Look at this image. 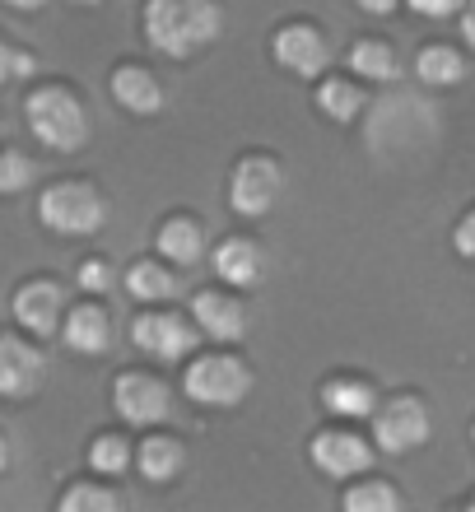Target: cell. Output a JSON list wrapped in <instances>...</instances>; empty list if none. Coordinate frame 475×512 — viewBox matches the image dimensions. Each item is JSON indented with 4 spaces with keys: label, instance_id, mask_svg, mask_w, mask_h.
<instances>
[{
    "label": "cell",
    "instance_id": "6da1fadb",
    "mask_svg": "<svg viewBox=\"0 0 475 512\" xmlns=\"http://www.w3.org/2000/svg\"><path fill=\"white\" fill-rule=\"evenodd\" d=\"M140 19H145V38L154 52L187 61L219 38L224 5L219 0H145Z\"/></svg>",
    "mask_w": 475,
    "mask_h": 512
},
{
    "label": "cell",
    "instance_id": "7a4b0ae2",
    "mask_svg": "<svg viewBox=\"0 0 475 512\" xmlns=\"http://www.w3.org/2000/svg\"><path fill=\"white\" fill-rule=\"evenodd\" d=\"M24 122H28V131L38 135L47 149H56V154H80V149L89 145V131H94L84 103L70 94L66 84H42V89H33V94L24 98Z\"/></svg>",
    "mask_w": 475,
    "mask_h": 512
},
{
    "label": "cell",
    "instance_id": "3957f363",
    "mask_svg": "<svg viewBox=\"0 0 475 512\" xmlns=\"http://www.w3.org/2000/svg\"><path fill=\"white\" fill-rule=\"evenodd\" d=\"M182 387H187V396L196 405H205V410H233V405H243L247 391H252V368H247L238 354H201V359L187 364Z\"/></svg>",
    "mask_w": 475,
    "mask_h": 512
},
{
    "label": "cell",
    "instance_id": "277c9868",
    "mask_svg": "<svg viewBox=\"0 0 475 512\" xmlns=\"http://www.w3.org/2000/svg\"><path fill=\"white\" fill-rule=\"evenodd\" d=\"M38 219L52 233H66V238H89V233L103 229L108 219V205L98 196V187L89 182H52L38 201Z\"/></svg>",
    "mask_w": 475,
    "mask_h": 512
},
{
    "label": "cell",
    "instance_id": "5b68a950",
    "mask_svg": "<svg viewBox=\"0 0 475 512\" xmlns=\"http://www.w3.org/2000/svg\"><path fill=\"white\" fill-rule=\"evenodd\" d=\"M280 196H285V168L271 154H247V159L233 163V173H229L233 215H243V219L271 215Z\"/></svg>",
    "mask_w": 475,
    "mask_h": 512
},
{
    "label": "cell",
    "instance_id": "8992f818",
    "mask_svg": "<svg viewBox=\"0 0 475 512\" xmlns=\"http://www.w3.org/2000/svg\"><path fill=\"white\" fill-rule=\"evenodd\" d=\"M429 429H434V419H429L420 396H387L373 410V443L387 457H401V452L424 447L429 443Z\"/></svg>",
    "mask_w": 475,
    "mask_h": 512
},
{
    "label": "cell",
    "instance_id": "52a82bcc",
    "mask_svg": "<svg viewBox=\"0 0 475 512\" xmlns=\"http://www.w3.org/2000/svg\"><path fill=\"white\" fill-rule=\"evenodd\" d=\"M271 52H275V61H280L289 75H299V80H322L326 66H331V42H326V33L317 24H308V19H294V24L280 28L271 42Z\"/></svg>",
    "mask_w": 475,
    "mask_h": 512
},
{
    "label": "cell",
    "instance_id": "ba28073f",
    "mask_svg": "<svg viewBox=\"0 0 475 512\" xmlns=\"http://www.w3.org/2000/svg\"><path fill=\"white\" fill-rule=\"evenodd\" d=\"M196 326V322H191ZM187 326V317H177V312H140L136 322H131V345L140 354H150V359H163V364H177V359H187L191 345H196V331Z\"/></svg>",
    "mask_w": 475,
    "mask_h": 512
},
{
    "label": "cell",
    "instance_id": "9c48e42d",
    "mask_svg": "<svg viewBox=\"0 0 475 512\" xmlns=\"http://www.w3.org/2000/svg\"><path fill=\"white\" fill-rule=\"evenodd\" d=\"M14 322L24 326V331H33V336H61V326H66V289L56 280H24L19 289H14Z\"/></svg>",
    "mask_w": 475,
    "mask_h": 512
},
{
    "label": "cell",
    "instance_id": "30bf717a",
    "mask_svg": "<svg viewBox=\"0 0 475 512\" xmlns=\"http://www.w3.org/2000/svg\"><path fill=\"white\" fill-rule=\"evenodd\" d=\"M112 405H117V415H122L126 424L150 429V424L168 419L173 396H168L163 378H154V373H122V378L112 382Z\"/></svg>",
    "mask_w": 475,
    "mask_h": 512
},
{
    "label": "cell",
    "instance_id": "8fae6325",
    "mask_svg": "<svg viewBox=\"0 0 475 512\" xmlns=\"http://www.w3.org/2000/svg\"><path fill=\"white\" fill-rule=\"evenodd\" d=\"M373 447L364 433L354 429H322L313 433V466L322 475H331V480H350V475H364L368 466H373Z\"/></svg>",
    "mask_w": 475,
    "mask_h": 512
},
{
    "label": "cell",
    "instance_id": "7c38bea8",
    "mask_svg": "<svg viewBox=\"0 0 475 512\" xmlns=\"http://www.w3.org/2000/svg\"><path fill=\"white\" fill-rule=\"evenodd\" d=\"M47 382V354L38 345H28L10 331L0 336V396L5 401H24Z\"/></svg>",
    "mask_w": 475,
    "mask_h": 512
},
{
    "label": "cell",
    "instance_id": "4fadbf2b",
    "mask_svg": "<svg viewBox=\"0 0 475 512\" xmlns=\"http://www.w3.org/2000/svg\"><path fill=\"white\" fill-rule=\"evenodd\" d=\"M191 322L201 326V336L219 340V345H238L247 336L243 298L224 294V289H205V294L191 298Z\"/></svg>",
    "mask_w": 475,
    "mask_h": 512
},
{
    "label": "cell",
    "instance_id": "5bb4252c",
    "mask_svg": "<svg viewBox=\"0 0 475 512\" xmlns=\"http://www.w3.org/2000/svg\"><path fill=\"white\" fill-rule=\"evenodd\" d=\"M266 270H271L266 247L243 238V233H233V238H224V243L215 247V275L229 284V289H257V284L266 280Z\"/></svg>",
    "mask_w": 475,
    "mask_h": 512
},
{
    "label": "cell",
    "instance_id": "9a60e30c",
    "mask_svg": "<svg viewBox=\"0 0 475 512\" xmlns=\"http://www.w3.org/2000/svg\"><path fill=\"white\" fill-rule=\"evenodd\" d=\"M112 98L122 103L131 117H154V112H163V84L159 75H154L150 66H117L112 70Z\"/></svg>",
    "mask_w": 475,
    "mask_h": 512
},
{
    "label": "cell",
    "instance_id": "2e32d148",
    "mask_svg": "<svg viewBox=\"0 0 475 512\" xmlns=\"http://www.w3.org/2000/svg\"><path fill=\"white\" fill-rule=\"evenodd\" d=\"M61 340H66L70 354H108V345H112V317L98 308V303H80V308L66 312Z\"/></svg>",
    "mask_w": 475,
    "mask_h": 512
},
{
    "label": "cell",
    "instance_id": "e0dca14e",
    "mask_svg": "<svg viewBox=\"0 0 475 512\" xmlns=\"http://www.w3.org/2000/svg\"><path fill=\"white\" fill-rule=\"evenodd\" d=\"M154 247H159L173 266H196V261L205 256V229L191 215H173V219H163L159 224Z\"/></svg>",
    "mask_w": 475,
    "mask_h": 512
},
{
    "label": "cell",
    "instance_id": "ac0fdd59",
    "mask_svg": "<svg viewBox=\"0 0 475 512\" xmlns=\"http://www.w3.org/2000/svg\"><path fill=\"white\" fill-rule=\"evenodd\" d=\"M317 396L340 419H373V410H378V391L368 387L364 378H326Z\"/></svg>",
    "mask_w": 475,
    "mask_h": 512
},
{
    "label": "cell",
    "instance_id": "d6986e66",
    "mask_svg": "<svg viewBox=\"0 0 475 512\" xmlns=\"http://www.w3.org/2000/svg\"><path fill=\"white\" fill-rule=\"evenodd\" d=\"M182 461H187V452H182V443L168 438V433L145 438L140 452H136V466H140V475H145L150 485H168V480H177V475H182Z\"/></svg>",
    "mask_w": 475,
    "mask_h": 512
},
{
    "label": "cell",
    "instance_id": "ffe728a7",
    "mask_svg": "<svg viewBox=\"0 0 475 512\" xmlns=\"http://www.w3.org/2000/svg\"><path fill=\"white\" fill-rule=\"evenodd\" d=\"M350 70L364 75V80H378V84H392L401 75V56L392 52V42L382 38H359L350 47Z\"/></svg>",
    "mask_w": 475,
    "mask_h": 512
},
{
    "label": "cell",
    "instance_id": "44dd1931",
    "mask_svg": "<svg viewBox=\"0 0 475 512\" xmlns=\"http://www.w3.org/2000/svg\"><path fill=\"white\" fill-rule=\"evenodd\" d=\"M415 75L424 84H434V89H448V84H462L466 80V56L448 42H434V47H424L415 56Z\"/></svg>",
    "mask_w": 475,
    "mask_h": 512
},
{
    "label": "cell",
    "instance_id": "7402d4cb",
    "mask_svg": "<svg viewBox=\"0 0 475 512\" xmlns=\"http://www.w3.org/2000/svg\"><path fill=\"white\" fill-rule=\"evenodd\" d=\"M126 294L136 303H168L177 294V275L163 261H136L126 270Z\"/></svg>",
    "mask_w": 475,
    "mask_h": 512
},
{
    "label": "cell",
    "instance_id": "603a6c76",
    "mask_svg": "<svg viewBox=\"0 0 475 512\" xmlns=\"http://www.w3.org/2000/svg\"><path fill=\"white\" fill-rule=\"evenodd\" d=\"M317 112H322L326 122H354V117L364 112V94H359V84L322 75V84H317Z\"/></svg>",
    "mask_w": 475,
    "mask_h": 512
},
{
    "label": "cell",
    "instance_id": "cb8c5ba5",
    "mask_svg": "<svg viewBox=\"0 0 475 512\" xmlns=\"http://www.w3.org/2000/svg\"><path fill=\"white\" fill-rule=\"evenodd\" d=\"M126 499L117 494L112 485H89V480H80V485H70L61 499H56V512H122Z\"/></svg>",
    "mask_w": 475,
    "mask_h": 512
},
{
    "label": "cell",
    "instance_id": "d4e9b609",
    "mask_svg": "<svg viewBox=\"0 0 475 512\" xmlns=\"http://www.w3.org/2000/svg\"><path fill=\"white\" fill-rule=\"evenodd\" d=\"M131 447H126L122 433H98L94 447H89V466H94L98 475H122L126 466H131Z\"/></svg>",
    "mask_w": 475,
    "mask_h": 512
},
{
    "label": "cell",
    "instance_id": "484cf974",
    "mask_svg": "<svg viewBox=\"0 0 475 512\" xmlns=\"http://www.w3.org/2000/svg\"><path fill=\"white\" fill-rule=\"evenodd\" d=\"M345 508L350 512H396L401 508V494H396L387 480H364L345 494Z\"/></svg>",
    "mask_w": 475,
    "mask_h": 512
},
{
    "label": "cell",
    "instance_id": "4316f807",
    "mask_svg": "<svg viewBox=\"0 0 475 512\" xmlns=\"http://www.w3.org/2000/svg\"><path fill=\"white\" fill-rule=\"evenodd\" d=\"M33 177H38V168H33L28 154H19V149H5V154H0V191H5V196L28 191L33 187Z\"/></svg>",
    "mask_w": 475,
    "mask_h": 512
},
{
    "label": "cell",
    "instance_id": "83f0119b",
    "mask_svg": "<svg viewBox=\"0 0 475 512\" xmlns=\"http://www.w3.org/2000/svg\"><path fill=\"white\" fill-rule=\"evenodd\" d=\"M33 70H38V56H28L24 47H14V42H5V47H0V75H5V84L28 80Z\"/></svg>",
    "mask_w": 475,
    "mask_h": 512
},
{
    "label": "cell",
    "instance_id": "f1b7e54d",
    "mask_svg": "<svg viewBox=\"0 0 475 512\" xmlns=\"http://www.w3.org/2000/svg\"><path fill=\"white\" fill-rule=\"evenodd\" d=\"M112 280H117V270H112V261H103V256H89L80 266V289H89V294H108Z\"/></svg>",
    "mask_w": 475,
    "mask_h": 512
},
{
    "label": "cell",
    "instance_id": "f546056e",
    "mask_svg": "<svg viewBox=\"0 0 475 512\" xmlns=\"http://www.w3.org/2000/svg\"><path fill=\"white\" fill-rule=\"evenodd\" d=\"M415 14H424V19H452V14L466 10V0H406Z\"/></svg>",
    "mask_w": 475,
    "mask_h": 512
},
{
    "label": "cell",
    "instance_id": "4dcf8cb0",
    "mask_svg": "<svg viewBox=\"0 0 475 512\" xmlns=\"http://www.w3.org/2000/svg\"><path fill=\"white\" fill-rule=\"evenodd\" d=\"M452 247H457L466 261H475V210H466V215L457 219V229H452Z\"/></svg>",
    "mask_w": 475,
    "mask_h": 512
},
{
    "label": "cell",
    "instance_id": "1f68e13d",
    "mask_svg": "<svg viewBox=\"0 0 475 512\" xmlns=\"http://www.w3.org/2000/svg\"><path fill=\"white\" fill-rule=\"evenodd\" d=\"M462 19V38H466V47H475V0H466V10L457 14Z\"/></svg>",
    "mask_w": 475,
    "mask_h": 512
},
{
    "label": "cell",
    "instance_id": "d6a6232c",
    "mask_svg": "<svg viewBox=\"0 0 475 512\" xmlns=\"http://www.w3.org/2000/svg\"><path fill=\"white\" fill-rule=\"evenodd\" d=\"M350 5H359L364 14H392L396 0H350Z\"/></svg>",
    "mask_w": 475,
    "mask_h": 512
},
{
    "label": "cell",
    "instance_id": "836d02e7",
    "mask_svg": "<svg viewBox=\"0 0 475 512\" xmlns=\"http://www.w3.org/2000/svg\"><path fill=\"white\" fill-rule=\"evenodd\" d=\"M5 5H10V10H42L47 0H5Z\"/></svg>",
    "mask_w": 475,
    "mask_h": 512
},
{
    "label": "cell",
    "instance_id": "e575fe53",
    "mask_svg": "<svg viewBox=\"0 0 475 512\" xmlns=\"http://www.w3.org/2000/svg\"><path fill=\"white\" fill-rule=\"evenodd\" d=\"M75 5H103V0H75Z\"/></svg>",
    "mask_w": 475,
    "mask_h": 512
},
{
    "label": "cell",
    "instance_id": "d590c367",
    "mask_svg": "<svg viewBox=\"0 0 475 512\" xmlns=\"http://www.w3.org/2000/svg\"><path fill=\"white\" fill-rule=\"evenodd\" d=\"M466 508H475V494H471V499H466Z\"/></svg>",
    "mask_w": 475,
    "mask_h": 512
},
{
    "label": "cell",
    "instance_id": "8d00e7d4",
    "mask_svg": "<svg viewBox=\"0 0 475 512\" xmlns=\"http://www.w3.org/2000/svg\"><path fill=\"white\" fill-rule=\"evenodd\" d=\"M471 438H475V424H471Z\"/></svg>",
    "mask_w": 475,
    "mask_h": 512
}]
</instances>
